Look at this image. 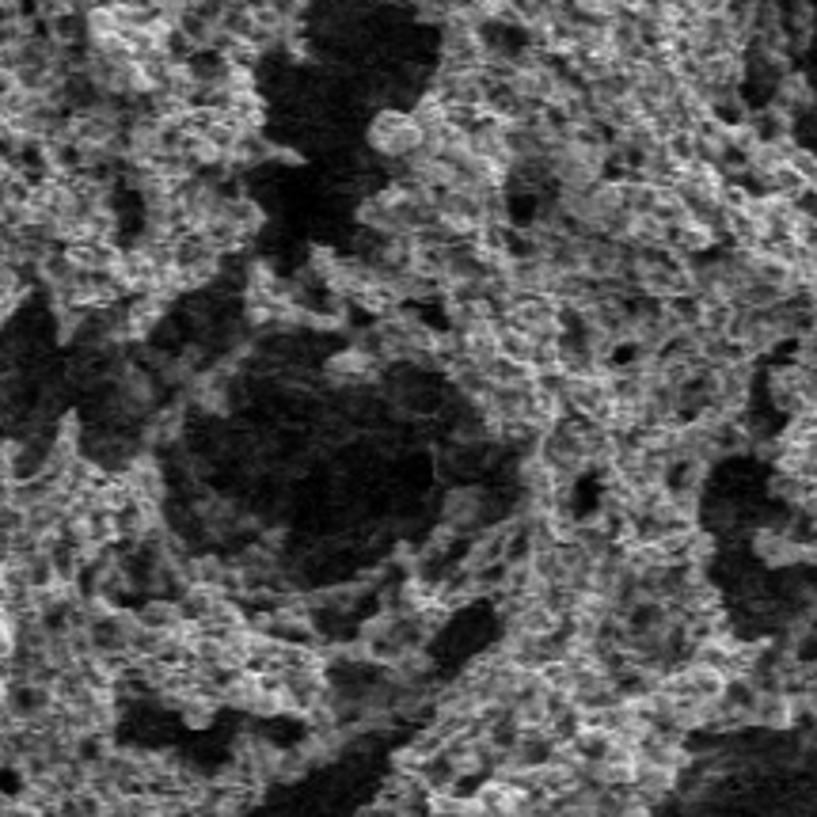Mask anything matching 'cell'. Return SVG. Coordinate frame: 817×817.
Listing matches in <instances>:
<instances>
[{
    "mask_svg": "<svg viewBox=\"0 0 817 817\" xmlns=\"http://www.w3.org/2000/svg\"><path fill=\"white\" fill-rule=\"evenodd\" d=\"M365 145L384 168H395L407 157H415L426 145V130L418 126V118L403 107H381L365 126Z\"/></svg>",
    "mask_w": 817,
    "mask_h": 817,
    "instance_id": "obj_1",
    "label": "cell"
},
{
    "mask_svg": "<svg viewBox=\"0 0 817 817\" xmlns=\"http://www.w3.org/2000/svg\"><path fill=\"white\" fill-rule=\"evenodd\" d=\"M487 518V495L479 487H457L445 495L442 502V524H449L453 532L471 529L476 532Z\"/></svg>",
    "mask_w": 817,
    "mask_h": 817,
    "instance_id": "obj_2",
    "label": "cell"
}]
</instances>
